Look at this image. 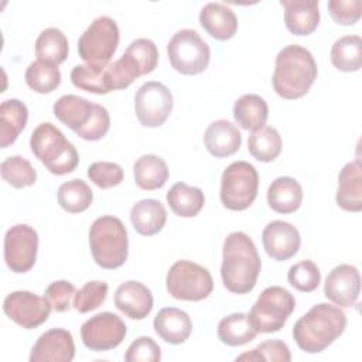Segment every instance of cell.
I'll use <instances>...</instances> for the list:
<instances>
[{
  "label": "cell",
  "instance_id": "6da1fadb",
  "mask_svg": "<svg viewBox=\"0 0 362 362\" xmlns=\"http://www.w3.org/2000/svg\"><path fill=\"white\" fill-rule=\"evenodd\" d=\"M260 269L262 260L249 235L239 230L229 233L222 247L221 277L225 288L233 294L252 291Z\"/></svg>",
  "mask_w": 362,
  "mask_h": 362
},
{
  "label": "cell",
  "instance_id": "7a4b0ae2",
  "mask_svg": "<svg viewBox=\"0 0 362 362\" xmlns=\"http://www.w3.org/2000/svg\"><path fill=\"white\" fill-rule=\"evenodd\" d=\"M345 328L346 315L338 305L318 303L296 321L293 338L301 351L318 354L341 337Z\"/></svg>",
  "mask_w": 362,
  "mask_h": 362
},
{
  "label": "cell",
  "instance_id": "3957f363",
  "mask_svg": "<svg viewBox=\"0 0 362 362\" xmlns=\"http://www.w3.org/2000/svg\"><path fill=\"white\" fill-rule=\"evenodd\" d=\"M317 75L318 68L313 54L298 44H291L280 49L276 57L273 89L283 99H300L310 90Z\"/></svg>",
  "mask_w": 362,
  "mask_h": 362
},
{
  "label": "cell",
  "instance_id": "277c9868",
  "mask_svg": "<svg viewBox=\"0 0 362 362\" xmlns=\"http://www.w3.org/2000/svg\"><path fill=\"white\" fill-rule=\"evenodd\" d=\"M30 147L33 154L55 175L72 173L79 163L75 146L49 122H42L33 130Z\"/></svg>",
  "mask_w": 362,
  "mask_h": 362
},
{
  "label": "cell",
  "instance_id": "5b68a950",
  "mask_svg": "<svg viewBox=\"0 0 362 362\" xmlns=\"http://www.w3.org/2000/svg\"><path fill=\"white\" fill-rule=\"evenodd\" d=\"M89 247L95 263L102 269L123 266L129 253L126 226L116 216H99L89 229Z\"/></svg>",
  "mask_w": 362,
  "mask_h": 362
},
{
  "label": "cell",
  "instance_id": "8992f818",
  "mask_svg": "<svg viewBox=\"0 0 362 362\" xmlns=\"http://www.w3.org/2000/svg\"><path fill=\"white\" fill-rule=\"evenodd\" d=\"M294 308L296 298L287 288L270 286L259 294L247 318L257 334L277 332L284 327Z\"/></svg>",
  "mask_w": 362,
  "mask_h": 362
},
{
  "label": "cell",
  "instance_id": "52a82bcc",
  "mask_svg": "<svg viewBox=\"0 0 362 362\" xmlns=\"http://www.w3.org/2000/svg\"><path fill=\"white\" fill-rule=\"evenodd\" d=\"M259 174L247 161H233L221 177V202L230 211H245L256 199Z\"/></svg>",
  "mask_w": 362,
  "mask_h": 362
},
{
  "label": "cell",
  "instance_id": "ba28073f",
  "mask_svg": "<svg viewBox=\"0 0 362 362\" xmlns=\"http://www.w3.org/2000/svg\"><path fill=\"white\" fill-rule=\"evenodd\" d=\"M119 27L109 16L95 18L78 40L79 57L93 66H105L110 62L119 45Z\"/></svg>",
  "mask_w": 362,
  "mask_h": 362
},
{
  "label": "cell",
  "instance_id": "9c48e42d",
  "mask_svg": "<svg viewBox=\"0 0 362 362\" xmlns=\"http://www.w3.org/2000/svg\"><path fill=\"white\" fill-rule=\"evenodd\" d=\"M167 55L171 66L182 75H198L208 68L211 61L209 45L191 28H182L171 37Z\"/></svg>",
  "mask_w": 362,
  "mask_h": 362
},
{
  "label": "cell",
  "instance_id": "30bf717a",
  "mask_svg": "<svg viewBox=\"0 0 362 362\" xmlns=\"http://www.w3.org/2000/svg\"><path fill=\"white\" fill-rule=\"evenodd\" d=\"M165 287L177 300L201 301L212 293L214 280L206 267L191 260H177L167 273Z\"/></svg>",
  "mask_w": 362,
  "mask_h": 362
},
{
  "label": "cell",
  "instance_id": "8fae6325",
  "mask_svg": "<svg viewBox=\"0 0 362 362\" xmlns=\"http://www.w3.org/2000/svg\"><path fill=\"white\" fill-rule=\"evenodd\" d=\"M173 93L161 82L148 81L143 83L134 96V112L140 124L160 127L173 110Z\"/></svg>",
  "mask_w": 362,
  "mask_h": 362
},
{
  "label": "cell",
  "instance_id": "7c38bea8",
  "mask_svg": "<svg viewBox=\"0 0 362 362\" xmlns=\"http://www.w3.org/2000/svg\"><path fill=\"white\" fill-rule=\"evenodd\" d=\"M38 252V233L25 223H17L4 235V262L14 273H27L33 269Z\"/></svg>",
  "mask_w": 362,
  "mask_h": 362
},
{
  "label": "cell",
  "instance_id": "4fadbf2b",
  "mask_svg": "<svg viewBox=\"0 0 362 362\" xmlns=\"http://www.w3.org/2000/svg\"><path fill=\"white\" fill-rule=\"evenodd\" d=\"M124 337V321L119 315L109 311L90 317L81 327V338L83 345L95 352H103L119 346Z\"/></svg>",
  "mask_w": 362,
  "mask_h": 362
},
{
  "label": "cell",
  "instance_id": "5bb4252c",
  "mask_svg": "<svg viewBox=\"0 0 362 362\" xmlns=\"http://www.w3.org/2000/svg\"><path fill=\"white\" fill-rule=\"evenodd\" d=\"M51 310L52 305L45 297L25 290L13 291L3 301V311L8 320L25 329H34L44 324Z\"/></svg>",
  "mask_w": 362,
  "mask_h": 362
},
{
  "label": "cell",
  "instance_id": "9a60e30c",
  "mask_svg": "<svg viewBox=\"0 0 362 362\" xmlns=\"http://www.w3.org/2000/svg\"><path fill=\"white\" fill-rule=\"evenodd\" d=\"M361 293V276L352 264H338L327 276L324 296L335 305L348 308L355 305Z\"/></svg>",
  "mask_w": 362,
  "mask_h": 362
},
{
  "label": "cell",
  "instance_id": "2e32d148",
  "mask_svg": "<svg viewBox=\"0 0 362 362\" xmlns=\"http://www.w3.org/2000/svg\"><path fill=\"white\" fill-rule=\"evenodd\" d=\"M262 243L266 253L277 262H284L297 255L301 238L296 226L286 221H272L262 232Z\"/></svg>",
  "mask_w": 362,
  "mask_h": 362
},
{
  "label": "cell",
  "instance_id": "e0dca14e",
  "mask_svg": "<svg viewBox=\"0 0 362 362\" xmlns=\"http://www.w3.org/2000/svg\"><path fill=\"white\" fill-rule=\"evenodd\" d=\"M75 356L72 334L64 328H51L35 341L30 362H71Z\"/></svg>",
  "mask_w": 362,
  "mask_h": 362
},
{
  "label": "cell",
  "instance_id": "ac0fdd59",
  "mask_svg": "<svg viewBox=\"0 0 362 362\" xmlns=\"http://www.w3.org/2000/svg\"><path fill=\"white\" fill-rule=\"evenodd\" d=\"M153 294L147 286L140 281H124L115 293V305L132 320H143L153 310Z\"/></svg>",
  "mask_w": 362,
  "mask_h": 362
},
{
  "label": "cell",
  "instance_id": "d6986e66",
  "mask_svg": "<svg viewBox=\"0 0 362 362\" xmlns=\"http://www.w3.org/2000/svg\"><path fill=\"white\" fill-rule=\"evenodd\" d=\"M335 201L339 208L348 212L362 209V165L359 158L346 163L339 171Z\"/></svg>",
  "mask_w": 362,
  "mask_h": 362
},
{
  "label": "cell",
  "instance_id": "ffe728a7",
  "mask_svg": "<svg viewBox=\"0 0 362 362\" xmlns=\"http://www.w3.org/2000/svg\"><path fill=\"white\" fill-rule=\"evenodd\" d=\"M284 23L294 35H310L320 24V8L317 0H281Z\"/></svg>",
  "mask_w": 362,
  "mask_h": 362
},
{
  "label": "cell",
  "instance_id": "44dd1931",
  "mask_svg": "<svg viewBox=\"0 0 362 362\" xmlns=\"http://www.w3.org/2000/svg\"><path fill=\"white\" fill-rule=\"evenodd\" d=\"M204 144L208 153L214 157H229L240 148L242 134L232 122L219 119L206 127L204 133Z\"/></svg>",
  "mask_w": 362,
  "mask_h": 362
},
{
  "label": "cell",
  "instance_id": "7402d4cb",
  "mask_svg": "<svg viewBox=\"0 0 362 362\" xmlns=\"http://www.w3.org/2000/svg\"><path fill=\"white\" fill-rule=\"evenodd\" d=\"M153 328L163 341L178 345L189 338L192 321L185 311L175 307H165L154 317Z\"/></svg>",
  "mask_w": 362,
  "mask_h": 362
},
{
  "label": "cell",
  "instance_id": "603a6c76",
  "mask_svg": "<svg viewBox=\"0 0 362 362\" xmlns=\"http://www.w3.org/2000/svg\"><path fill=\"white\" fill-rule=\"evenodd\" d=\"M201 27L215 40H230L238 31V17L223 3H208L199 11Z\"/></svg>",
  "mask_w": 362,
  "mask_h": 362
},
{
  "label": "cell",
  "instance_id": "cb8c5ba5",
  "mask_svg": "<svg viewBox=\"0 0 362 362\" xmlns=\"http://www.w3.org/2000/svg\"><path fill=\"white\" fill-rule=\"evenodd\" d=\"M96 103L76 95H64L52 106L55 117L76 134L92 120Z\"/></svg>",
  "mask_w": 362,
  "mask_h": 362
},
{
  "label": "cell",
  "instance_id": "d4e9b609",
  "mask_svg": "<svg viewBox=\"0 0 362 362\" xmlns=\"http://www.w3.org/2000/svg\"><path fill=\"white\" fill-rule=\"evenodd\" d=\"M130 221L137 233L153 236L163 230L167 222V211L158 199H141L132 206Z\"/></svg>",
  "mask_w": 362,
  "mask_h": 362
},
{
  "label": "cell",
  "instance_id": "484cf974",
  "mask_svg": "<svg viewBox=\"0 0 362 362\" xmlns=\"http://www.w3.org/2000/svg\"><path fill=\"white\" fill-rule=\"evenodd\" d=\"M303 202V188L293 177H277L267 188V204L277 214H293Z\"/></svg>",
  "mask_w": 362,
  "mask_h": 362
},
{
  "label": "cell",
  "instance_id": "4316f807",
  "mask_svg": "<svg viewBox=\"0 0 362 362\" xmlns=\"http://www.w3.org/2000/svg\"><path fill=\"white\" fill-rule=\"evenodd\" d=\"M28 120V109L18 99H7L0 105V147L13 144L24 130Z\"/></svg>",
  "mask_w": 362,
  "mask_h": 362
},
{
  "label": "cell",
  "instance_id": "83f0119b",
  "mask_svg": "<svg viewBox=\"0 0 362 362\" xmlns=\"http://www.w3.org/2000/svg\"><path fill=\"white\" fill-rule=\"evenodd\" d=\"M269 106L266 100L255 93L242 95L233 105V119L245 130L255 132L266 124Z\"/></svg>",
  "mask_w": 362,
  "mask_h": 362
},
{
  "label": "cell",
  "instance_id": "f1b7e54d",
  "mask_svg": "<svg viewBox=\"0 0 362 362\" xmlns=\"http://www.w3.org/2000/svg\"><path fill=\"white\" fill-rule=\"evenodd\" d=\"M167 163L156 154H144L139 157L133 165V177L136 184L146 191H154L168 180Z\"/></svg>",
  "mask_w": 362,
  "mask_h": 362
},
{
  "label": "cell",
  "instance_id": "f546056e",
  "mask_svg": "<svg viewBox=\"0 0 362 362\" xmlns=\"http://www.w3.org/2000/svg\"><path fill=\"white\" fill-rule=\"evenodd\" d=\"M165 199L171 211L181 218L197 216L205 204L202 189L198 187H191L185 182L174 184L168 189Z\"/></svg>",
  "mask_w": 362,
  "mask_h": 362
},
{
  "label": "cell",
  "instance_id": "4dcf8cb0",
  "mask_svg": "<svg viewBox=\"0 0 362 362\" xmlns=\"http://www.w3.org/2000/svg\"><path fill=\"white\" fill-rule=\"evenodd\" d=\"M109 64L105 66H93L88 64L75 65L71 71V81L74 86L96 95H106L115 90Z\"/></svg>",
  "mask_w": 362,
  "mask_h": 362
},
{
  "label": "cell",
  "instance_id": "1f68e13d",
  "mask_svg": "<svg viewBox=\"0 0 362 362\" xmlns=\"http://www.w3.org/2000/svg\"><path fill=\"white\" fill-rule=\"evenodd\" d=\"M123 61L139 78L151 74L158 64L157 45L148 38H137L130 42L122 55Z\"/></svg>",
  "mask_w": 362,
  "mask_h": 362
},
{
  "label": "cell",
  "instance_id": "d6a6232c",
  "mask_svg": "<svg viewBox=\"0 0 362 362\" xmlns=\"http://www.w3.org/2000/svg\"><path fill=\"white\" fill-rule=\"evenodd\" d=\"M218 338L222 344L229 346H240L252 342L257 332L249 322L247 314L233 313L223 317L216 328Z\"/></svg>",
  "mask_w": 362,
  "mask_h": 362
},
{
  "label": "cell",
  "instance_id": "836d02e7",
  "mask_svg": "<svg viewBox=\"0 0 362 362\" xmlns=\"http://www.w3.org/2000/svg\"><path fill=\"white\" fill-rule=\"evenodd\" d=\"M68 52V38L59 28L48 27L35 40V55L40 61L59 65L66 59Z\"/></svg>",
  "mask_w": 362,
  "mask_h": 362
},
{
  "label": "cell",
  "instance_id": "e575fe53",
  "mask_svg": "<svg viewBox=\"0 0 362 362\" xmlns=\"http://www.w3.org/2000/svg\"><path fill=\"white\" fill-rule=\"evenodd\" d=\"M331 62L342 72H356L362 66V38L344 35L331 47Z\"/></svg>",
  "mask_w": 362,
  "mask_h": 362
},
{
  "label": "cell",
  "instance_id": "d590c367",
  "mask_svg": "<svg viewBox=\"0 0 362 362\" xmlns=\"http://www.w3.org/2000/svg\"><path fill=\"white\" fill-rule=\"evenodd\" d=\"M281 136L270 126H263L247 137V150L253 158L262 163L276 160L281 151Z\"/></svg>",
  "mask_w": 362,
  "mask_h": 362
},
{
  "label": "cell",
  "instance_id": "8d00e7d4",
  "mask_svg": "<svg viewBox=\"0 0 362 362\" xmlns=\"http://www.w3.org/2000/svg\"><path fill=\"white\" fill-rule=\"evenodd\" d=\"M57 199L64 211L69 214H79L90 206L93 192L83 180L74 178L59 185Z\"/></svg>",
  "mask_w": 362,
  "mask_h": 362
},
{
  "label": "cell",
  "instance_id": "74e56055",
  "mask_svg": "<svg viewBox=\"0 0 362 362\" xmlns=\"http://www.w3.org/2000/svg\"><path fill=\"white\" fill-rule=\"evenodd\" d=\"M24 79L28 88H31L34 92L51 93L61 83V71L58 65L37 59L25 69Z\"/></svg>",
  "mask_w": 362,
  "mask_h": 362
},
{
  "label": "cell",
  "instance_id": "f35d334b",
  "mask_svg": "<svg viewBox=\"0 0 362 362\" xmlns=\"http://www.w3.org/2000/svg\"><path fill=\"white\" fill-rule=\"evenodd\" d=\"M1 178L14 188L31 187L37 181V171L31 163L21 156H10L1 161Z\"/></svg>",
  "mask_w": 362,
  "mask_h": 362
},
{
  "label": "cell",
  "instance_id": "ab89813d",
  "mask_svg": "<svg viewBox=\"0 0 362 362\" xmlns=\"http://www.w3.org/2000/svg\"><path fill=\"white\" fill-rule=\"evenodd\" d=\"M287 280L296 290L301 293H311L321 283V272L313 260L307 259L293 264L288 269Z\"/></svg>",
  "mask_w": 362,
  "mask_h": 362
},
{
  "label": "cell",
  "instance_id": "60d3db41",
  "mask_svg": "<svg viewBox=\"0 0 362 362\" xmlns=\"http://www.w3.org/2000/svg\"><path fill=\"white\" fill-rule=\"evenodd\" d=\"M107 290H109L107 284L100 280L85 283L75 293L74 308L81 314H86L89 311L99 308L107 297Z\"/></svg>",
  "mask_w": 362,
  "mask_h": 362
},
{
  "label": "cell",
  "instance_id": "b9f144b4",
  "mask_svg": "<svg viewBox=\"0 0 362 362\" xmlns=\"http://www.w3.org/2000/svg\"><path fill=\"white\" fill-rule=\"evenodd\" d=\"M236 361H267V362H290L291 354L286 342L280 339H269L260 342L256 348L236 356Z\"/></svg>",
  "mask_w": 362,
  "mask_h": 362
},
{
  "label": "cell",
  "instance_id": "7bdbcfd3",
  "mask_svg": "<svg viewBox=\"0 0 362 362\" xmlns=\"http://www.w3.org/2000/svg\"><path fill=\"white\" fill-rule=\"evenodd\" d=\"M88 177L96 187L106 189L119 185L124 178V173L116 163L96 161L88 167Z\"/></svg>",
  "mask_w": 362,
  "mask_h": 362
},
{
  "label": "cell",
  "instance_id": "ee69618b",
  "mask_svg": "<svg viewBox=\"0 0 362 362\" xmlns=\"http://www.w3.org/2000/svg\"><path fill=\"white\" fill-rule=\"evenodd\" d=\"M161 359L158 344L150 337L136 338L124 354L126 362H157Z\"/></svg>",
  "mask_w": 362,
  "mask_h": 362
},
{
  "label": "cell",
  "instance_id": "f6af8a7d",
  "mask_svg": "<svg viewBox=\"0 0 362 362\" xmlns=\"http://www.w3.org/2000/svg\"><path fill=\"white\" fill-rule=\"evenodd\" d=\"M328 11L331 18L339 25H352L362 16L361 0H329Z\"/></svg>",
  "mask_w": 362,
  "mask_h": 362
},
{
  "label": "cell",
  "instance_id": "bcb514c9",
  "mask_svg": "<svg viewBox=\"0 0 362 362\" xmlns=\"http://www.w3.org/2000/svg\"><path fill=\"white\" fill-rule=\"evenodd\" d=\"M76 288L66 280L52 281L44 293V297L51 303L52 310L57 313H65L71 308V300L75 297Z\"/></svg>",
  "mask_w": 362,
  "mask_h": 362
},
{
  "label": "cell",
  "instance_id": "7dc6e473",
  "mask_svg": "<svg viewBox=\"0 0 362 362\" xmlns=\"http://www.w3.org/2000/svg\"><path fill=\"white\" fill-rule=\"evenodd\" d=\"M109 127H110V115L107 109L96 103V109L92 120L88 123V126L83 130L78 133V136L88 141H98L106 136V133L109 132Z\"/></svg>",
  "mask_w": 362,
  "mask_h": 362
}]
</instances>
